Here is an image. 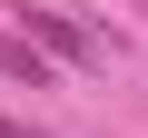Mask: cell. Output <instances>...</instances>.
Returning a JSON list of instances; mask_svg holds the SVG:
<instances>
[{"label": "cell", "instance_id": "1", "mask_svg": "<svg viewBox=\"0 0 148 138\" xmlns=\"http://www.w3.org/2000/svg\"><path fill=\"white\" fill-rule=\"evenodd\" d=\"M20 40H40V49L69 59V69H109V30L69 20V10H30V0H20Z\"/></svg>", "mask_w": 148, "mask_h": 138}, {"label": "cell", "instance_id": "2", "mask_svg": "<svg viewBox=\"0 0 148 138\" xmlns=\"http://www.w3.org/2000/svg\"><path fill=\"white\" fill-rule=\"evenodd\" d=\"M0 79H20V89H49V49L20 40V30H0Z\"/></svg>", "mask_w": 148, "mask_h": 138}]
</instances>
